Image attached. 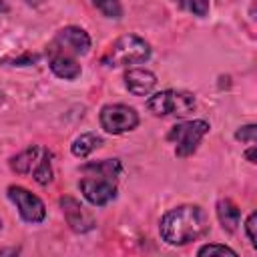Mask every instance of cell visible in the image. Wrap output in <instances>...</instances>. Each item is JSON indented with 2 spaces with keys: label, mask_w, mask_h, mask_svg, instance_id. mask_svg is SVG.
Masks as SVG:
<instances>
[{
  "label": "cell",
  "mask_w": 257,
  "mask_h": 257,
  "mask_svg": "<svg viewBox=\"0 0 257 257\" xmlns=\"http://www.w3.org/2000/svg\"><path fill=\"white\" fill-rule=\"evenodd\" d=\"M209 231V217L199 205H179L167 211L159 223L161 239L167 245L183 247L201 239Z\"/></svg>",
  "instance_id": "cell-1"
},
{
  "label": "cell",
  "mask_w": 257,
  "mask_h": 257,
  "mask_svg": "<svg viewBox=\"0 0 257 257\" xmlns=\"http://www.w3.org/2000/svg\"><path fill=\"white\" fill-rule=\"evenodd\" d=\"M120 173H122V165L118 159L84 163L80 167L82 177L78 181V189L92 207H104L112 199H116Z\"/></svg>",
  "instance_id": "cell-2"
},
{
  "label": "cell",
  "mask_w": 257,
  "mask_h": 257,
  "mask_svg": "<svg viewBox=\"0 0 257 257\" xmlns=\"http://www.w3.org/2000/svg\"><path fill=\"white\" fill-rule=\"evenodd\" d=\"M151 58V44L137 36V34H122L116 38L108 50L102 54L100 62L104 66L116 68V66H128V64H139Z\"/></svg>",
  "instance_id": "cell-3"
},
{
  "label": "cell",
  "mask_w": 257,
  "mask_h": 257,
  "mask_svg": "<svg viewBox=\"0 0 257 257\" xmlns=\"http://www.w3.org/2000/svg\"><path fill=\"white\" fill-rule=\"evenodd\" d=\"M197 106L195 94L187 90L167 88L147 98V108L155 116H187Z\"/></svg>",
  "instance_id": "cell-4"
},
{
  "label": "cell",
  "mask_w": 257,
  "mask_h": 257,
  "mask_svg": "<svg viewBox=\"0 0 257 257\" xmlns=\"http://www.w3.org/2000/svg\"><path fill=\"white\" fill-rule=\"evenodd\" d=\"M209 128H211L209 122L203 118L177 122L167 133V141H171L175 145V155L183 159V157L193 155L199 149V145H201L203 137L209 133Z\"/></svg>",
  "instance_id": "cell-5"
},
{
  "label": "cell",
  "mask_w": 257,
  "mask_h": 257,
  "mask_svg": "<svg viewBox=\"0 0 257 257\" xmlns=\"http://www.w3.org/2000/svg\"><path fill=\"white\" fill-rule=\"evenodd\" d=\"M98 120H100V126L108 135H122V133L135 131L141 122L139 112L133 106L120 104V102L104 104L98 112Z\"/></svg>",
  "instance_id": "cell-6"
},
{
  "label": "cell",
  "mask_w": 257,
  "mask_h": 257,
  "mask_svg": "<svg viewBox=\"0 0 257 257\" xmlns=\"http://www.w3.org/2000/svg\"><path fill=\"white\" fill-rule=\"evenodd\" d=\"M6 195L14 203V207L18 209L20 217L26 223H42L46 219V207H44L42 199L36 197L34 193H30L28 189H24L20 185H10L6 189Z\"/></svg>",
  "instance_id": "cell-7"
},
{
  "label": "cell",
  "mask_w": 257,
  "mask_h": 257,
  "mask_svg": "<svg viewBox=\"0 0 257 257\" xmlns=\"http://www.w3.org/2000/svg\"><path fill=\"white\" fill-rule=\"evenodd\" d=\"M90 48V36L86 30H82L80 26H64L60 28L52 42L46 46V50H60L72 56H82L86 54Z\"/></svg>",
  "instance_id": "cell-8"
},
{
  "label": "cell",
  "mask_w": 257,
  "mask_h": 257,
  "mask_svg": "<svg viewBox=\"0 0 257 257\" xmlns=\"http://www.w3.org/2000/svg\"><path fill=\"white\" fill-rule=\"evenodd\" d=\"M58 203H60V209H62V215H64L68 227L74 233H88V231H92L96 227L94 217L90 215L88 209H84L80 205L78 199H74L70 195H64V197H60Z\"/></svg>",
  "instance_id": "cell-9"
},
{
  "label": "cell",
  "mask_w": 257,
  "mask_h": 257,
  "mask_svg": "<svg viewBox=\"0 0 257 257\" xmlns=\"http://www.w3.org/2000/svg\"><path fill=\"white\" fill-rule=\"evenodd\" d=\"M46 56H48V66L54 72V76L64 78V80H74L80 76L82 68H80L76 56L60 52V50H46Z\"/></svg>",
  "instance_id": "cell-10"
},
{
  "label": "cell",
  "mask_w": 257,
  "mask_h": 257,
  "mask_svg": "<svg viewBox=\"0 0 257 257\" xmlns=\"http://www.w3.org/2000/svg\"><path fill=\"white\" fill-rule=\"evenodd\" d=\"M124 86L135 96H147L157 86V74L147 68H128L122 76Z\"/></svg>",
  "instance_id": "cell-11"
},
{
  "label": "cell",
  "mask_w": 257,
  "mask_h": 257,
  "mask_svg": "<svg viewBox=\"0 0 257 257\" xmlns=\"http://www.w3.org/2000/svg\"><path fill=\"white\" fill-rule=\"evenodd\" d=\"M42 151H44V147H38V145L26 147L24 151H20L18 155H14L10 159V169L18 175H32L38 159L42 157Z\"/></svg>",
  "instance_id": "cell-12"
},
{
  "label": "cell",
  "mask_w": 257,
  "mask_h": 257,
  "mask_svg": "<svg viewBox=\"0 0 257 257\" xmlns=\"http://www.w3.org/2000/svg\"><path fill=\"white\" fill-rule=\"evenodd\" d=\"M215 211H217V219H219L221 227H223L227 233H233V231L239 227L241 209H239L231 199H219Z\"/></svg>",
  "instance_id": "cell-13"
},
{
  "label": "cell",
  "mask_w": 257,
  "mask_h": 257,
  "mask_svg": "<svg viewBox=\"0 0 257 257\" xmlns=\"http://www.w3.org/2000/svg\"><path fill=\"white\" fill-rule=\"evenodd\" d=\"M102 147V137L96 133H82L80 137H76L70 145V153L78 159H86L90 153H94L96 149Z\"/></svg>",
  "instance_id": "cell-14"
},
{
  "label": "cell",
  "mask_w": 257,
  "mask_h": 257,
  "mask_svg": "<svg viewBox=\"0 0 257 257\" xmlns=\"http://www.w3.org/2000/svg\"><path fill=\"white\" fill-rule=\"evenodd\" d=\"M52 177H54V173H52V153L48 149H44L42 151V157L38 159V163H36V167L32 171V179L38 185L44 187V185L52 183Z\"/></svg>",
  "instance_id": "cell-15"
},
{
  "label": "cell",
  "mask_w": 257,
  "mask_h": 257,
  "mask_svg": "<svg viewBox=\"0 0 257 257\" xmlns=\"http://www.w3.org/2000/svg\"><path fill=\"white\" fill-rule=\"evenodd\" d=\"M92 4L106 18H112V20H120L122 18V4H120V0H92Z\"/></svg>",
  "instance_id": "cell-16"
},
{
  "label": "cell",
  "mask_w": 257,
  "mask_h": 257,
  "mask_svg": "<svg viewBox=\"0 0 257 257\" xmlns=\"http://www.w3.org/2000/svg\"><path fill=\"white\" fill-rule=\"evenodd\" d=\"M181 10L185 12H191L193 16H199V18H205L209 14V0H173Z\"/></svg>",
  "instance_id": "cell-17"
},
{
  "label": "cell",
  "mask_w": 257,
  "mask_h": 257,
  "mask_svg": "<svg viewBox=\"0 0 257 257\" xmlns=\"http://www.w3.org/2000/svg\"><path fill=\"white\" fill-rule=\"evenodd\" d=\"M197 255H237V251H233L227 245H219V243H207L203 247L197 249Z\"/></svg>",
  "instance_id": "cell-18"
},
{
  "label": "cell",
  "mask_w": 257,
  "mask_h": 257,
  "mask_svg": "<svg viewBox=\"0 0 257 257\" xmlns=\"http://www.w3.org/2000/svg\"><path fill=\"white\" fill-rule=\"evenodd\" d=\"M255 135H257V126L253 122L243 124L235 131V139L241 143H247V145H255Z\"/></svg>",
  "instance_id": "cell-19"
},
{
  "label": "cell",
  "mask_w": 257,
  "mask_h": 257,
  "mask_svg": "<svg viewBox=\"0 0 257 257\" xmlns=\"http://www.w3.org/2000/svg\"><path fill=\"white\" fill-rule=\"evenodd\" d=\"M255 227H257V213H249L247 221H245V233H247V239L251 243V247H257V237H255Z\"/></svg>",
  "instance_id": "cell-20"
},
{
  "label": "cell",
  "mask_w": 257,
  "mask_h": 257,
  "mask_svg": "<svg viewBox=\"0 0 257 257\" xmlns=\"http://www.w3.org/2000/svg\"><path fill=\"white\" fill-rule=\"evenodd\" d=\"M38 60L36 54H24V56H18V58H6V62H12L14 66H26V64H34Z\"/></svg>",
  "instance_id": "cell-21"
},
{
  "label": "cell",
  "mask_w": 257,
  "mask_h": 257,
  "mask_svg": "<svg viewBox=\"0 0 257 257\" xmlns=\"http://www.w3.org/2000/svg\"><path fill=\"white\" fill-rule=\"evenodd\" d=\"M245 159H247L251 165H255V163H257V159H255V145H249V149L245 151Z\"/></svg>",
  "instance_id": "cell-22"
},
{
  "label": "cell",
  "mask_w": 257,
  "mask_h": 257,
  "mask_svg": "<svg viewBox=\"0 0 257 257\" xmlns=\"http://www.w3.org/2000/svg\"><path fill=\"white\" fill-rule=\"evenodd\" d=\"M28 6H40V4H44L46 0H24Z\"/></svg>",
  "instance_id": "cell-23"
},
{
  "label": "cell",
  "mask_w": 257,
  "mask_h": 257,
  "mask_svg": "<svg viewBox=\"0 0 257 257\" xmlns=\"http://www.w3.org/2000/svg\"><path fill=\"white\" fill-rule=\"evenodd\" d=\"M8 10V4H6V0H0V12H6Z\"/></svg>",
  "instance_id": "cell-24"
},
{
  "label": "cell",
  "mask_w": 257,
  "mask_h": 257,
  "mask_svg": "<svg viewBox=\"0 0 257 257\" xmlns=\"http://www.w3.org/2000/svg\"><path fill=\"white\" fill-rule=\"evenodd\" d=\"M0 227H2V221H0Z\"/></svg>",
  "instance_id": "cell-25"
}]
</instances>
